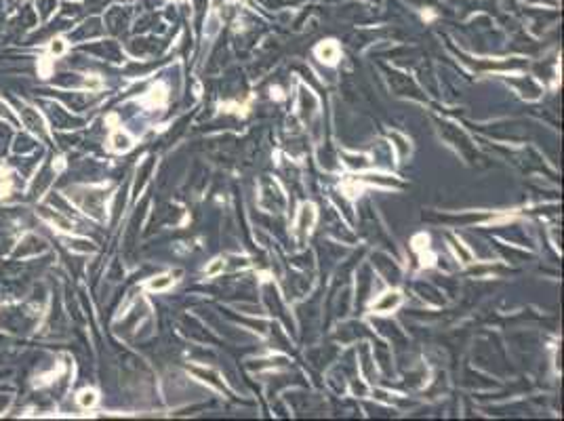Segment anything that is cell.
Returning <instances> with one entry per match:
<instances>
[{
    "label": "cell",
    "mask_w": 564,
    "mask_h": 421,
    "mask_svg": "<svg viewBox=\"0 0 564 421\" xmlns=\"http://www.w3.org/2000/svg\"><path fill=\"white\" fill-rule=\"evenodd\" d=\"M316 223V206L312 202L303 204L301 211H299V215H297V221H295V232L299 238H306L308 232L312 230V225Z\"/></svg>",
    "instance_id": "1"
},
{
    "label": "cell",
    "mask_w": 564,
    "mask_h": 421,
    "mask_svg": "<svg viewBox=\"0 0 564 421\" xmlns=\"http://www.w3.org/2000/svg\"><path fill=\"white\" fill-rule=\"evenodd\" d=\"M402 303V295L398 291H390V293H385L381 295V299L373 303V310L379 312V314H387V312H392L396 310L398 306Z\"/></svg>",
    "instance_id": "2"
},
{
    "label": "cell",
    "mask_w": 564,
    "mask_h": 421,
    "mask_svg": "<svg viewBox=\"0 0 564 421\" xmlns=\"http://www.w3.org/2000/svg\"><path fill=\"white\" fill-rule=\"evenodd\" d=\"M316 55H318L320 61L333 65L335 61L339 59V46L335 40H326V42H320L318 46H316Z\"/></svg>",
    "instance_id": "3"
},
{
    "label": "cell",
    "mask_w": 564,
    "mask_h": 421,
    "mask_svg": "<svg viewBox=\"0 0 564 421\" xmlns=\"http://www.w3.org/2000/svg\"><path fill=\"white\" fill-rule=\"evenodd\" d=\"M451 242H453V249H455V253H457V257H459V261H463V263H469L474 257H472V251L469 249H465V244L461 242V240H457V238H451Z\"/></svg>",
    "instance_id": "4"
},
{
    "label": "cell",
    "mask_w": 564,
    "mask_h": 421,
    "mask_svg": "<svg viewBox=\"0 0 564 421\" xmlns=\"http://www.w3.org/2000/svg\"><path fill=\"white\" fill-rule=\"evenodd\" d=\"M223 270H225V261H223V259H213V261H210L208 266H206L204 274H206V276H217V274H221Z\"/></svg>",
    "instance_id": "5"
},
{
    "label": "cell",
    "mask_w": 564,
    "mask_h": 421,
    "mask_svg": "<svg viewBox=\"0 0 564 421\" xmlns=\"http://www.w3.org/2000/svg\"><path fill=\"white\" fill-rule=\"evenodd\" d=\"M173 285V278L171 276H160V278H154L150 283V289H156V291H162V289H169Z\"/></svg>",
    "instance_id": "6"
},
{
    "label": "cell",
    "mask_w": 564,
    "mask_h": 421,
    "mask_svg": "<svg viewBox=\"0 0 564 421\" xmlns=\"http://www.w3.org/2000/svg\"><path fill=\"white\" fill-rule=\"evenodd\" d=\"M217 32H219V19H217V15H210V19H208V28H206V36H208V38H213Z\"/></svg>",
    "instance_id": "7"
},
{
    "label": "cell",
    "mask_w": 564,
    "mask_h": 421,
    "mask_svg": "<svg viewBox=\"0 0 564 421\" xmlns=\"http://www.w3.org/2000/svg\"><path fill=\"white\" fill-rule=\"evenodd\" d=\"M116 148L118 150H125V148H129V137H125V135H116Z\"/></svg>",
    "instance_id": "8"
},
{
    "label": "cell",
    "mask_w": 564,
    "mask_h": 421,
    "mask_svg": "<svg viewBox=\"0 0 564 421\" xmlns=\"http://www.w3.org/2000/svg\"><path fill=\"white\" fill-rule=\"evenodd\" d=\"M93 400H95V398H93V394L89 392V394H84V400H82V402H84V405H91Z\"/></svg>",
    "instance_id": "9"
}]
</instances>
